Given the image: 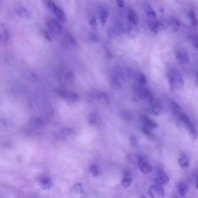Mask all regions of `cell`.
<instances>
[{
  "label": "cell",
  "mask_w": 198,
  "mask_h": 198,
  "mask_svg": "<svg viewBox=\"0 0 198 198\" xmlns=\"http://www.w3.org/2000/svg\"><path fill=\"white\" fill-rule=\"evenodd\" d=\"M168 78L171 89L181 90L184 88V81L182 75L179 72L174 70L169 71Z\"/></svg>",
  "instance_id": "obj_1"
},
{
  "label": "cell",
  "mask_w": 198,
  "mask_h": 198,
  "mask_svg": "<svg viewBox=\"0 0 198 198\" xmlns=\"http://www.w3.org/2000/svg\"><path fill=\"white\" fill-rule=\"evenodd\" d=\"M137 95L140 99L146 100L150 104L154 101V97L149 90L145 86L138 85L136 89Z\"/></svg>",
  "instance_id": "obj_2"
},
{
  "label": "cell",
  "mask_w": 198,
  "mask_h": 198,
  "mask_svg": "<svg viewBox=\"0 0 198 198\" xmlns=\"http://www.w3.org/2000/svg\"><path fill=\"white\" fill-rule=\"evenodd\" d=\"M179 118L185 128L187 130L190 136L193 139H196L197 137V132L194 125L191 123L189 117L186 114L182 113L180 115Z\"/></svg>",
  "instance_id": "obj_3"
},
{
  "label": "cell",
  "mask_w": 198,
  "mask_h": 198,
  "mask_svg": "<svg viewBox=\"0 0 198 198\" xmlns=\"http://www.w3.org/2000/svg\"><path fill=\"white\" fill-rule=\"evenodd\" d=\"M48 6L49 8L54 13L57 20L62 23H65L67 21V17L64 11L56 5L52 1L48 2Z\"/></svg>",
  "instance_id": "obj_4"
},
{
  "label": "cell",
  "mask_w": 198,
  "mask_h": 198,
  "mask_svg": "<svg viewBox=\"0 0 198 198\" xmlns=\"http://www.w3.org/2000/svg\"><path fill=\"white\" fill-rule=\"evenodd\" d=\"M48 28L53 33L56 35L61 34L62 31V27L61 24L57 20L51 19L47 22Z\"/></svg>",
  "instance_id": "obj_5"
},
{
  "label": "cell",
  "mask_w": 198,
  "mask_h": 198,
  "mask_svg": "<svg viewBox=\"0 0 198 198\" xmlns=\"http://www.w3.org/2000/svg\"><path fill=\"white\" fill-rule=\"evenodd\" d=\"M176 58L179 63L181 65H186L190 62L189 54L187 51L184 49H180L177 51Z\"/></svg>",
  "instance_id": "obj_6"
},
{
  "label": "cell",
  "mask_w": 198,
  "mask_h": 198,
  "mask_svg": "<svg viewBox=\"0 0 198 198\" xmlns=\"http://www.w3.org/2000/svg\"><path fill=\"white\" fill-rule=\"evenodd\" d=\"M138 165L142 172L148 174L152 171V167L148 161L145 157H141L138 159Z\"/></svg>",
  "instance_id": "obj_7"
},
{
  "label": "cell",
  "mask_w": 198,
  "mask_h": 198,
  "mask_svg": "<svg viewBox=\"0 0 198 198\" xmlns=\"http://www.w3.org/2000/svg\"><path fill=\"white\" fill-rule=\"evenodd\" d=\"M157 178H155V183L162 185L167 184L169 181V178L165 171L162 169L157 170Z\"/></svg>",
  "instance_id": "obj_8"
},
{
  "label": "cell",
  "mask_w": 198,
  "mask_h": 198,
  "mask_svg": "<svg viewBox=\"0 0 198 198\" xmlns=\"http://www.w3.org/2000/svg\"><path fill=\"white\" fill-rule=\"evenodd\" d=\"M148 26L150 30L153 33L157 34L159 31L164 28L163 24L161 23L157 18L149 19Z\"/></svg>",
  "instance_id": "obj_9"
},
{
  "label": "cell",
  "mask_w": 198,
  "mask_h": 198,
  "mask_svg": "<svg viewBox=\"0 0 198 198\" xmlns=\"http://www.w3.org/2000/svg\"><path fill=\"white\" fill-rule=\"evenodd\" d=\"M149 194L153 198L154 194L163 198L165 197V191L162 185L156 183L151 186L149 190Z\"/></svg>",
  "instance_id": "obj_10"
},
{
  "label": "cell",
  "mask_w": 198,
  "mask_h": 198,
  "mask_svg": "<svg viewBox=\"0 0 198 198\" xmlns=\"http://www.w3.org/2000/svg\"><path fill=\"white\" fill-rule=\"evenodd\" d=\"M176 189L178 194L181 197L186 195L189 190L187 184L184 181H180L177 186Z\"/></svg>",
  "instance_id": "obj_11"
},
{
  "label": "cell",
  "mask_w": 198,
  "mask_h": 198,
  "mask_svg": "<svg viewBox=\"0 0 198 198\" xmlns=\"http://www.w3.org/2000/svg\"><path fill=\"white\" fill-rule=\"evenodd\" d=\"M178 163L180 167L183 169H186L189 166L190 160L186 153H182L178 159Z\"/></svg>",
  "instance_id": "obj_12"
},
{
  "label": "cell",
  "mask_w": 198,
  "mask_h": 198,
  "mask_svg": "<svg viewBox=\"0 0 198 198\" xmlns=\"http://www.w3.org/2000/svg\"><path fill=\"white\" fill-rule=\"evenodd\" d=\"M109 16V11L107 9L102 8L100 9L99 17L101 25L104 26L107 22Z\"/></svg>",
  "instance_id": "obj_13"
},
{
  "label": "cell",
  "mask_w": 198,
  "mask_h": 198,
  "mask_svg": "<svg viewBox=\"0 0 198 198\" xmlns=\"http://www.w3.org/2000/svg\"><path fill=\"white\" fill-rule=\"evenodd\" d=\"M128 20L130 23L137 25L139 22V18L136 11L130 9L128 12Z\"/></svg>",
  "instance_id": "obj_14"
},
{
  "label": "cell",
  "mask_w": 198,
  "mask_h": 198,
  "mask_svg": "<svg viewBox=\"0 0 198 198\" xmlns=\"http://www.w3.org/2000/svg\"><path fill=\"white\" fill-rule=\"evenodd\" d=\"M171 109L173 115L178 118L183 113L181 107L175 101H172L171 103Z\"/></svg>",
  "instance_id": "obj_15"
},
{
  "label": "cell",
  "mask_w": 198,
  "mask_h": 198,
  "mask_svg": "<svg viewBox=\"0 0 198 198\" xmlns=\"http://www.w3.org/2000/svg\"><path fill=\"white\" fill-rule=\"evenodd\" d=\"M144 122L146 128L150 130L157 128L158 126V124L157 122L147 116H144Z\"/></svg>",
  "instance_id": "obj_16"
},
{
  "label": "cell",
  "mask_w": 198,
  "mask_h": 198,
  "mask_svg": "<svg viewBox=\"0 0 198 198\" xmlns=\"http://www.w3.org/2000/svg\"><path fill=\"white\" fill-rule=\"evenodd\" d=\"M132 181V178L129 172L127 171L125 172L121 182V185L123 187H128L131 185Z\"/></svg>",
  "instance_id": "obj_17"
},
{
  "label": "cell",
  "mask_w": 198,
  "mask_h": 198,
  "mask_svg": "<svg viewBox=\"0 0 198 198\" xmlns=\"http://www.w3.org/2000/svg\"><path fill=\"white\" fill-rule=\"evenodd\" d=\"M97 97L101 102L109 104H110V100L107 93L104 91H100L98 93Z\"/></svg>",
  "instance_id": "obj_18"
},
{
  "label": "cell",
  "mask_w": 198,
  "mask_h": 198,
  "mask_svg": "<svg viewBox=\"0 0 198 198\" xmlns=\"http://www.w3.org/2000/svg\"><path fill=\"white\" fill-rule=\"evenodd\" d=\"M40 184L43 189L48 190L51 188L52 182L51 179L49 178H44L42 179L40 181Z\"/></svg>",
  "instance_id": "obj_19"
},
{
  "label": "cell",
  "mask_w": 198,
  "mask_h": 198,
  "mask_svg": "<svg viewBox=\"0 0 198 198\" xmlns=\"http://www.w3.org/2000/svg\"><path fill=\"white\" fill-rule=\"evenodd\" d=\"M16 11L18 15L23 18H28L29 17V13L25 7L22 6H19L16 9Z\"/></svg>",
  "instance_id": "obj_20"
},
{
  "label": "cell",
  "mask_w": 198,
  "mask_h": 198,
  "mask_svg": "<svg viewBox=\"0 0 198 198\" xmlns=\"http://www.w3.org/2000/svg\"><path fill=\"white\" fill-rule=\"evenodd\" d=\"M145 12L146 15L149 19L157 18V14L152 7L150 5L146 6Z\"/></svg>",
  "instance_id": "obj_21"
},
{
  "label": "cell",
  "mask_w": 198,
  "mask_h": 198,
  "mask_svg": "<svg viewBox=\"0 0 198 198\" xmlns=\"http://www.w3.org/2000/svg\"><path fill=\"white\" fill-rule=\"evenodd\" d=\"M150 104L152 112L154 115H158L160 113L161 109V105L157 101L154 102L153 101Z\"/></svg>",
  "instance_id": "obj_22"
},
{
  "label": "cell",
  "mask_w": 198,
  "mask_h": 198,
  "mask_svg": "<svg viewBox=\"0 0 198 198\" xmlns=\"http://www.w3.org/2000/svg\"><path fill=\"white\" fill-rule=\"evenodd\" d=\"M188 16L190 20H191V25L194 27L197 26L198 25V22L194 11L192 10V9L190 10L189 12H188Z\"/></svg>",
  "instance_id": "obj_23"
},
{
  "label": "cell",
  "mask_w": 198,
  "mask_h": 198,
  "mask_svg": "<svg viewBox=\"0 0 198 198\" xmlns=\"http://www.w3.org/2000/svg\"><path fill=\"white\" fill-rule=\"evenodd\" d=\"M66 83L69 85H72L75 80V74L72 71H70L66 74L65 77Z\"/></svg>",
  "instance_id": "obj_24"
},
{
  "label": "cell",
  "mask_w": 198,
  "mask_h": 198,
  "mask_svg": "<svg viewBox=\"0 0 198 198\" xmlns=\"http://www.w3.org/2000/svg\"><path fill=\"white\" fill-rule=\"evenodd\" d=\"M65 38L66 41L69 44L72 46H76L77 44L76 40L71 34L69 33H66L65 35Z\"/></svg>",
  "instance_id": "obj_25"
},
{
  "label": "cell",
  "mask_w": 198,
  "mask_h": 198,
  "mask_svg": "<svg viewBox=\"0 0 198 198\" xmlns=\"http://www.w3.org/2000/svg\"><path fill=\"white\" fill-rule=\"evenodd\" d=\"M72 192L78 195H82L83 193V186L81 184L75 185L71 189Z\"/></svg>",
  "instance_id": "obj_26"
},
{
  "label": "cell",
  "mask_w": 198,
  "mask_h": 198,
  "mask_svg": "<svg viewBox=\"0 0 198 198\" xmlns=\"http://www.w3.org/2000/svg\"><path fill=\"white\" fill-rule=\"evenodd\" d=\"M138 80L139 85L146 86L147 84V81L146 77L142 72H140L138 75Z\"/></svg>",
  "instance_id": "obj_27"
},
{
  "label": "cell",
  "mask_w": 198,
  "mask_h": 198,
  "mask_svg": "<svg viewBox=\"0 0 198 198\" xmlns=\"http://www.w3.org/2000/svg\"><path fill=\"white\" fill-rule=\"evenodd\" d=\"M90 172L93 177L99 176V169L97 165H93L90 168Z\"/></svg>",
  "instance_id": "obj_28"
},
{
  "label": "cell",
  "mask_w": 198,
  "mask_h": 198,
  "mask_svg": "<svg viewBox=\"0 0 198 198\" xmlns=\"http://www.w3.org/2000/svg\"><path fill=\"white\" fill-rule=\"evenodd\" d=\"M57 93L59 96L63 99H66L69 94V93L66 90L62 88L58 89L57 90Z\"/></svg>",
  "instance_id": "obj_29"
},
{
  "label": "cell",
  "mask_w": 198,
  "mask_h": 198,
  "mask_svg": "<svg viewBox=\"0 0 198 198\" xmlns=\"http://www.w3.org/2000/svg\"><path fill=\"white\" fill-rule=\"evenodd\" d=\"M89 23L90 27L93 30H95L97 27V22L95 17L94 16H92L90 17L89 20Z\"/></svg>",
  "instance_id": "obj_30"
},
{
  "label": "cell",
  "mask_w": 198,
  "mask_h": 198,
  "mask_svg": "<svg viewBox=\"0 0 198 198\" xmlns=\"http://www.w3.org/2000/svg\"><path fill=\"white\" fill-rule=\"evenodd\" d=\"M67 98L73 101H78L79 99V96L78 94L75 93H69Z\"/></svg>",
  "instance_id": "obj_31"
},
{
  "label": "cell",
  "mask_w": 198,
  "mask_h": 198,
  "mask_svg": "<svg viewBox=\"0 0 198 198\" xmlns=\"http://www.w3.org/2000/svg\"><path fill=\"white\" fill-rule=\"evenodd\" d=\"M170 23L171 25L174 27H175L176 28L180 27V22L177 20H176V18H174V17H172L170 18Z\"/></svg>",
  "instance_id": "obj_32"
},
{
  "label": "cell",
  "mask_w": 198,
  "mask_h": 198,
  "mask_svg": "<svg viewBox=\"0 0 198 198\" xmlns=\"http://www.w3.org/2000/svg\"><path fill=\"white\" fill-rule=\"evenodd\" d=\"M142 131L143 133H144L146 136L148 137L149 138H151V139H154V135L151 133L150 130L146 128H143L142 129Z\"/></svg>",
  "instance_id": "obj_33"
},
{
  "label": "cell",
  "mask_w": 198,
  "mask_h": 198,
  "mask_svg": "<svg viewBox=\"0 0 198 198\" xmlns=\"http://www.w3.org/2000/svg\"><path fill=\"white\" fill-rule=\"evenodd\" d=\"M89 39L90 41L93 43H96L99 41V38L97 35L93 33L90 34Z\"/></svg>",
  "instance_id": "obj_34"
},
{
  "label": "cell",
  "mask_w": 198,
  "mask_h": 198,
  "mask_svg": "<svg viewBox=\"0 0 198 198\" xmlns=\"http://www.w3.org/2000/svg\"><path fill=\"white\" fill-rule=\"evenodd\" d=\"M97 117L95 114H91L90 115L89 118V121L90 123L92 124L94 123L96 121Z\"/></svg>",
  "instance_id": "obj_35"
},
{
  "label": "cell",
  "mask_w": 198,
  "mask_h": 198,
  "mask_svg": "<svg viewBox=\"0 0 198 198\" xmlns=\"http://www.w3.org/2000/svg\"><path fill=\"white\" fill-rule=\"evenodd\" d=\"M192 41L193 45L195 47L198 48V36L197 35H195L192 38Z\"/></svg>",
  "instance_id": "obj_36"
},
{
  "label": "cell",
  "mask_w": 198,
  "mask_h": 198,
  "mask_svg": "<svg viewBox=\"0 0 198 198\" xmlns=\"http://www.w3.org/2000/svg\"><path fill=\"white\" fill-rule=\"evenodd\" d=\"M130 142L133 145H136L137 143L136 138L135 136H132L130 138Z\"/></svg>",
  "instance_id": "obj_37"
},
{
  "label": "cell",
  "mask_w": 198,
  "mask_h": 198,
  "mask_svg": "<svg viewBox=\"0 0 198 198\" xmlns=\"http://www.w3.org/2000/svg\"><path fill=\"white\" fill-rule=\"evenodd\" d=\"M118 5L120 7H123V0H116Z\"/></svg>",
  "instance_id": "obj_38"
},
{
  "label": "cell",
  "mask_w": 198,
  "mask_h": 198,
  "mask_svg": "<svg viewBox=\"0 0 198 198\" xmlns=\"http://www.w3.org/2000/svg\"><path fill=\"white\" fill-rule=\"evenodd\" d=\"M44 35L46 38L49 41H51V37L49 33L48 32L46 31H44Z\"/></svg>",
  "instance_id": "obj_39"
},
{
  "label": "cell",
  "mask_w": 198,
  "mask_h": 198,
  "mask_svg": "<svg viewBox=\"0 0 198 198\" xmlns=\"http://www.w3.org/2000/svg\"><path fill=\"white\" fill-rule=\"evenodd\" d=\"M138 1H140V0H138Z\"/></svg>",
  "instance_id": "obj_40"
},
{
  "label": "cell",
  "mask_w": 198,
  "mask_h": 198,
  "mask_svg": "<svg viewBox=\"0 0 198 198\" xmlns=\"http://www.w3.org/2000/svg\"><path fill=\"white\" fill-rule=\"evenodd\" d=\"M177 1H178V0H177Z\"/></svg>",
  "instance_id": "obj_41"
}]
</instances>
